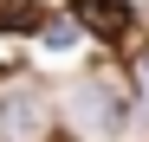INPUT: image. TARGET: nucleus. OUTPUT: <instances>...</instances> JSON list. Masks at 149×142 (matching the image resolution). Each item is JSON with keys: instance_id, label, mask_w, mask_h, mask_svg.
Segmentation results:
<instances>
[{"instance_id": "nucleus-1", "label": "nucleus", "mask_w": 149, "mask_h": 142, "mask_svg": "<svg viewBox=\"0 0 149 142\" xmlns=\"http://www.w3.org/2000/svg\"><path fill=\"white\" fill-rule=\"evenodd\" d=\"M71 13H78V26L97 32V39H123L130 32V0H71Z\"/></svg>"}, {"instance_id": "nucleus-2", "label": "nucleus", "mask_w": 149, "mask_h": 142, "mask_svg": "<svg viewBox=\"0 0 149 142\" xmlns=\"http://www.w3.org/2000/svg\"><path fill=\"white\" fill-rule=\"evenodd\" d=\"M39 123H45V103H39V97H26V90L0 103V136H7V142H26V136H39Z\"/></svg>"}, {"instance_id": "nucleus-3", "label": "nucleus", "mask_w": 149, "mask_h": 142, "mask_svg": "<svg viewBox=\"0 0 149 142\" xmlns=\"http://www.w3.org/2000/svg\"><path fill=\"white\" fill-rule=\"evenodd\" d=\"M39 19V0H0V32H33Z\"/></svg>"}, {"instance_id": "nucleus-4", "label": "nucleus", "mask_w": 149, "mask_h": 142, "mask_svg": "<svg viewBox=\"0 0 149 142\" xmlns=\"http://www.w3.org/2000/svg\"><path fill=\"white\" fill-rule=\"evenodd\" d=\"M45 142H78V136H45Z\"/></svg>"}]
</instances>
